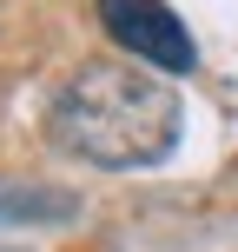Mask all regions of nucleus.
<instances>
[{
  "mask_svg": "<svg viewBox=\"0 0 238 252\" xmlns=\"http://www.w3.org/2000/svg\"><path fill=\"white\" fill-rule=\"evenodd\" d=\"M185 106L152 66L139 60H86L47 106V133L66 159L100 173H139L179 146Z\"/></svg>",
  "mask_w": 238,
  "mask_h": 252,
  "instance_id": "1",
  "label": "nucleus"
},
{
  "mask_svg": "<svg viewBox=\"0 0 238 252\" xmlns=\"http://www.w3.org/2000/svg\"><path fill=\"white\" fill-rule=\"evenodd\" d=\"M100 27L152 73H192L199 66V47H192L185 20L165 0H100Z\"/></svg>",
  "mask_w": 238,
  "mask_h": 252,
  "instance_id": "2",
  "label": "nucleus"
},
{
  "mask_svg": "<svg viewBox=\"0 0 238 252\" xmlns=\"http://www.w3.org/2000/svg\"><path fill=\"white\" fill-rule=\"evenodd\" d=\"M0 219H26V226H60V219H73V199H60V192H47V186H0Z\"/></svg>",
  "mask_w": 238,
  "mask_h": 252,
  "instance_id": "3",
  "label": "nucleus"
}]
</instances>
